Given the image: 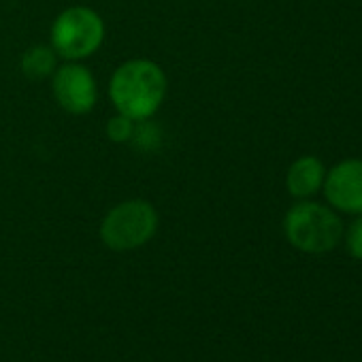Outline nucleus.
Segmentation results:
<instances>
[{"mask_svg":"<svg viewBox=\"0 0 362 362\" xmlns=\"http://www.w3.org/2000/svg\"><path fill=\"white\" fill-rule=\"evenodd\" d=\"M132 132H134V119L117 113L115 117L109 119L107 124V134L113 143H126L132 139Z\"/></svg>","mask_w":362,"mask_h":362,"instance_id":"9d476101","label":"nucleus"},{"mask_svg":"<svg viewBox=\"0 0 362 362\" xmlns=\"http://www.w3.org/2000/svg\"><path fill=\"white\" fill-rule=\"evenodd\" d=\"M105 41V22L88 7H71L62 11L52 26L54 52L66 60H83L92 56Z\"/></svg>","mask_w":362,"mask_h":362,"instance_id":"20e7f679","label":"nucleus"},{"mask_svg":"<svg viewBox=\"0 0 362 362\" xmlns=\"http://www.w3.org/2000/svg\"><path fill=\"white\" fill-rule=\"evenodd\" d=\"M326 205L337 214H362V158H347L326 168L324 188Z\"/></svg>","mask_w":362,"mask_h":362,"instance_id":"39448f33","label":"nucleus"},{"mask_svg":"<svg viewBox=\"0 0 362 362\" xmlns=\"http://www.w3.org/2000/svg\"><path fill=\"white\" fill-rule=\"evenodd\" d=\"M56 69V54L49 47H30L22 56V73L28 79H45Z\"/></svg>","mask_w":362,"mask_h":362,"instance_id":"6e6552de","label":"nucleus"},{"mask_svg":"<svg viewBox=\"0 0 362 362\" xmlns=\"http://www.w3.org/2000/svg\"><path fill=\"white\" fill-rule=\"evenodd\" d=\"M158 211L151 203L134 199L115 205L100 224V239L113 252H132L153 239Z\"/></svg>","mask_w":362,"mask_h":362,"instance_id":"7ed1b4c3","label":"nucleus"},{"mask_svg":"<svg viewBox=\"0 0 362 362\" xmlns=\"http://www.w3.org/2000/svg\"><path fill=\"white\" fill-rule=\"evenodd\" d=\"M109 96L117 113L134 122L149 119L166 96V75L151 60H128L113 73Z\"/></svg>","mask_w":362,"mask_h":362,"instance_id":"f257e3e1","label":"nucleus"},{"mask_svg":"<svg viewBox=\"0 0 362 362\" xmlns=\"http://www.w3.org/2000/svg\"><path fill=\"white\" fill-rule=\"evenodd\" d=\"M54 96L64 111L73 115H83L96 105V81L86 66L64 64L54 75Z\"/></svg>","mask_w":362,"mask_h":362,"instance_id":"423d86ee","label":"nucleus"},{"mask_svg":"<svg viewBox=\"0 0 362 362\" xmlns=\"http://www.w3.org/2000/svg\"><path fill=\"white\" fill-rule=\"evenodd\" d=\"M324 179H326L324 162L315 156H300L290 164L286 173V188L294 199L305 201L322 192Z\"/></svg>","mask_w":362,"mask_h":362,"instance_id":"0eeeda50","label":"nucleus"},{"mask_svg":"<svg viewBox=\"0 0 362 362\" xmlns=\"http://www.w3.org/2000/svg\"><path fill=\"white\" fill-rule=\"evenodd\" d=\"M341 241L345 243V250L351 258L362 260V214L354 216V222L347 228H343Z\"/></svg>","mask_w":362,"mask_h":362,"instance_id":"1a4fd4ad","label":"nucleus"},{"mask_svg":"<svg viewBox=\"0 0 362 362\" xmlns=\"http://www.w3.org/2000/svg\"><path fill=\"white\" fill-rule=\"evenodd\" d=\"M343 222L330 205L315 201H298L284 218V235L288 243L303 254H328L343 239Z\"/></svg>","mask_w":362,"mask_h":362,"instance_id":"f03ea898","label":"nucleus"}]
</instances>
